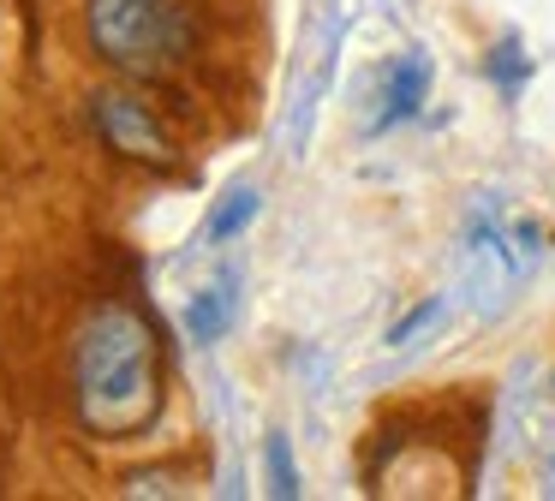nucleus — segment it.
I'll return each mask as SVG.
<instances>
[{"instance_id": "obj_1", "label": "nucleus", "mask_w": 555, "mask_h": 501, "mask_svg": "<svg viewBox=\"0 0 555 501\" xmlns=\"http://www.w3.org/2000/svg\"><path fill=\"white\" fill-rule=\"evenodd\" d=\"M168 364L144 310L96 305L73 346V406L96 441H132L162 418Z\"/></svg>"}, {"instance_id": "obj_2", "label": "nucleus", "mask_w": 555, "mask_h": 501, "mask_svg": "<svg viewBox=\"0 0 555 501\" xmlns=\"http://www.w3.org/2000/svg\"><path fill=\"white\" fill-rule=\"evenodd\" d=\"M85 36L102 66L126 78H168L192 60V7L185 0H85Z\"/></svg>"}, {"instance_id": "obj_3", "label": "nucleus", "mask_w": 555, "mask_h": 501, "mask_svg": "<svg viewBox=\"0 0 555 501\" xmlns=\"http://www.w3.org/2000/svg\"><path fill=\"white\" fill-rule=\"evenodd\" d=\"M85 102H90V126L102 131V143H108L120 162L156 167V174L180 167V143H173V131L162 126V114L144 102V95H132V90H90Z\"/></svg>"}, {"instance_id": "obj_4", "label": "nucleus", "mask_w": 555, "mask_h": 501, "mask_svg": "<svg viewBox=\"0 0 555 501\" xmlns=\"http://www.w3.org/2000/svg\"><path fill=\"white\" fill-rule=\"evenodd\" d=\"M233 317H240V274L221 269L204 293H192V305H185V334H192L197 346H209V341L228 334Z\"/></svg>"}, {"instance_id": "obj_5", "label": "nucleus", "mask_w": 555, "mask_h": 501, "mask_svg": "<svg viewBox=\"0 0 555 501\" xmlns=\"http://www.w3.org/2000/svg\"><path fill=\"white\" fill-rule=\"evenodd\" d=\"M424 95H430V60H424V54H400L395 66H388V78H383V114H376V131L412 119L424 107Z\"/></svg>"}, {"instance_id": "obj_6", "label": "nucleus", "mask_w": 555, "mask_h": 501, "mask_svg": "<svg viewBox=\"0 0 555 501\" xmlns=\"http://www.w3.org/2000/svg\"><path fill=\"white\" fill-rule=\"evenodd\" d=\"M257 221V185H233L228 197L216 203V215H209V245H228V239H240L245 227Z\"/></svg>"}, {"instance_id": "obj_7", "label": "nucleus", "mask_w": 555, "mask_h": 501, "mask_svg": "<svg viewBox=\"0 0 555 501\" xmlns=\"http://www.w3.org/2000/svg\"><path fill=\"white\" fill-rule=\"evenodd\" d=\"M263 472H269V496H281V501L299 496V465H293L287 429H269V441H263Z\"/></svg>"}, {"instance_id": "obj_8", "label": "nucleus", "mask_w": 555, "mask_h": 501, "mask_svg": "<svg viewBox=\"0 0 555 501\" xmlns=\"http://www.w3.org/2000/svg\"><path fill=\"white\" fill-rule=\"evenodd\" d=\"M126 496H192V465H144L126 477Z\"/></svg>"}, {"instance_id": "obj_9", "label": "nucleus", "mask_w": 555, "mask_h": 501, "mask_svg": "<svg viewBox=\"0 0 555 501\" xmlns=\"http://www.w3.org/2000/svg\"><path fill=\"white\" fill-rule=\"evenodd\" d=\"M483 72H490V78L502 84V90H519V78H526L531 66H526V54H519L514 36H502V42H495V54L483 60Z\"/></svg>"}, {"instance_id": "obj_10", "label": "nucleus", "mask_w": 555, "mask_h": 501, "mask_svg": "<svg viewBox=\"0 0 555 501\" xmlns=\"http://www.w3.org/2000/svg\"><path fill=\"white\" fill-rule=\"evenodd\" d=\"M436 317H442V298H424V305H412L406 317H400L395 329H388V346H406L412 334H418V329H430Z\"/></svg>"}]
</instances>
